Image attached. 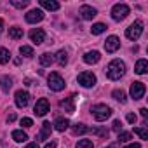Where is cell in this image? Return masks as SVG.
Returning a JSON list of instances; mask_svg holds the SVG:
<instances>
[{
  "mask_svg": "<svg viewBox=\"0 0 148 148\" xmlns=\"http://www.w3.org/2000/svg\"><path fill=\"white\" fill-rule=\"evenodd\" d=\"M105 73H106V77L110 80H119L120 77L125 75V63L120 61V59H113L108 63V66L105 68Z\"/></svg>",
  "mask_w": 148,
  "mask_h": 148,
  "instance_id": "6da1fadb",
  "label": "cell"
},
{
  "mask_svg": "<svg viewBox=\"0 0 148 148\" xmlns=\"http://www.w3.org/2000/svg\"><path fill=\"white\" fill-rule=\"evenodd\" d=\"M91 112H92V117H94L98 122H103V120H106V119L112 115V108H110V106H106V105H103V103L94 105Z\"/></svg>",
  "mask_w": 148,
  "mask_h": 148,
  "instance_id": "7a4b0ae2",
  "label": "cell"
},
{
  "mask_svg": "<svg viewBox=\"0 0 148 148\" xmlns=\"http://www.w3.org/2000/svg\"><path fill=\"white\" fill-rule=\"evenodd\" d=\"M47 82H49V89L51 91L59 92V91L64 89V80H63V77L59 75V73H56V71H52L51 75L47 77Z\"/></svg>",
  "mask_w": 148,
  "mask_h": 148,
  "instance_id": "3957f363",
  "label": "cell"
},
{
  "mask_svg": "<svg viewBox=\"0 0 148 148\" xmlns=\"http://www.w3.org/2000/svg\"><path fill=\"white\" fill-rule=\"evenodd\" d=\"M129 11H131L129 5H125V4H115L112 7V18L115 21H122V19H125L129 16Z\"/></svg>",
  "mask_w": 148,
  "mask_h": 148,
  "instance_id": "277c9868",
  "label": "cell"
},
{
  "mask_svg": "<svg viewBox=\"0 0 148 148\" xmlns=\"http://www.w3.org/2000/svg\"><path fill=\"white\" fill-rule=\"evenodd\" d=\"M141 33H143V21H134L127 30H125V37L129 38V40H138L139 37H141Z\"/></svg>",
  "mask_w": 148,
  "mask_h": 148,
  "instance_id": "5b68a950",
  "label": "cell"
},
{
  "mask_svg": "<svg viewBox=\"0 0 148 148\" xmlns=\"http://www.w3.org/2000/svg\"><path fill=\"white\" fill-rule=\"evenodd\" d=\"M79 84L82 86V87H92L94 84H96V75L92 71H82V73H79Z\"/></svg>",
  "mask_w": 148,
  "mask_h": 148,
  "instance_id": "8992f818",
  "label": "cell"
},
{
  "mask_svg": "<svg viewBox=\"0 0 148 148\" xmlns=\"http://www.w3.org/2000/svg\"><path fill=\"white\" fill-rule=\"evenodd\" d=\"M49 108H51V106H49V101H47L45 98H40V99L35 103V108H33V110H35V115H37V117H44V115L49 112Z\"/></svg>",
  "mask_w": 148,
  "mask_h": 148,
  "instance_id": "52a82bcc",
  "label": "cell"
},
{
  "mask_svg": "<svg viewBox=\"0 0 148 148\" xmlns=\"http://www.w3.org/2000/svg\"><path fill=\"white\" fill-rule=\"evenodd\" d=\"M145 91H146V87H145L143 82H134V84L131 86V98L141 99V98L145 96Z\"/></svg>",
  "mask_w": 148,
  "mask_h": 148,
  "instance_id": "ba28073f",
  "label": "cell"
},
{
  "mask_svg": "<svg viewBox=\"0 0 148 148\" xmlns=\"http://www.w3.org/2000/svg\"><path fill=\"white\" fill-rule=\"evenodd\" d=\"M44 19V11L42 9H32L28 14H26V21L30 23V25H35V23H38V21H42Z\"/></svg>",
  "mask_w": 148,
  "mask_h": 148,
  "instance_id": "9c48e42d",
  "label": "cell"
},
{
  "mask_svg": "<svg viewBox=\"0 0 148 148\" xmlns=\"http://www.w3.org/2000/svg\"><path fill=\"white\" fill-rule=\"evenodd\" d=\"M30 103V94L26 91H18L16 92V106L18 108H26Z\"/></svg>",
  "mask_w": 148,
  "mask_h": 148,
  "instance_id": "30bf717a",
  "label": "cell"
},
{
  "mask_svg": "<svg viewBox=\"0 0 148 148\" xmlns=\"http://www.w3.org/2000/svg\"><path fill=\"white\" fill-rule=\"evenodd\" d=\"M30 40L33 42V44H42L44 40H45V32L42 30V28H33L32 32H30Z\"/></svg>",
  "mask_w": 148,
  "mask_h": 148,
  "instance_id": "8fae6325",
  "label": "cell"
},
{
  "mask_svg": "<svg viewBox=\"0 0 148 148\" xmlns=\"http://www.w3.org/2000/svg\"><path fill=\"white\" fill-rule=\"evenodd\" d=\"M119 47H120V38H119V37L112 35V37L106 38V42H105V49H106V52H115Z\"/></svg>",
  "mask_w": 148,
  "mask_h": 148,
  "instance_id": "7c38bea8",
  "label": "cell"
},
{
  "mask_svg": "<svg viewBox=\"0 0 148 148\" xmlns=\"http://www.w3.org/2000/svg\"><path fill=\"white\" fill-rule=\"evenodd\" d=\"M79 12H80V16H82L84 19H92V18L98 14V11H96L94 7H91V5H82Z\"/></svg>",
  "mask_w": 148,
  "mask_h": 148,
  "instance_id": "4fadbf2b",
  "label": "cell"
},
{
  "mask_svg": "<svg viewBox=\"0 0 148 148\" xmlns=\"http://www.w3.org/2000/svg\"><path fill=\"white\" fill-rule=\"evenodd\" d=\"M99 59H101V54H99L98 51H89V52L84 54V61H86L87 64H96Z\"/></svg>",
  "mask_w": 148,
  "mask_h": 148,
  "instance_id": "5bb4252c",
  "label": "cell"
},
{
  "mask_svg": "<svg viewBox=\"0 0 148 148\" xmlns=\"http://www.w3.org/2000/svg\"><path fill=\"white\" fill-rule=\"evenodd\" d=\"M54 129L56 131H59V132H64L66 129H68V125H70V120L68 119H64V117H58L56 120H54Z\"/></svg>",
  "mask_w": 148,
  "mask_h": 148,
  "instance_id": "9a60e30c",
  "label": "cell"
},
{
  "mask_svg": "<svg viewBox=\"0 0 148 148\" xmlns=\"http://www.w3.org/2000/svg\"><path fill=\"white\" fill-rule=\"evenodd\" d=\"M51 131H52L51 122H44V124H42V131H40V134H38V139H40V141L49 139V138H51Z\"/></svg>",
  "mask_w": 148,
  "mask_h": 148,
  "instance_id": "2e32d148",
  "label": "cell"
},
{
  "mask_svg": "<svg viewBox=\"0 0 148 148\" xmlns=\"http://www.w3.org/2000/svg\"><path fill=\"white\" fill-rule=\"evenodd\" d=\"M73 98H75V96H71V98H66V99H63V101L59 103V106H61L64 112H68V113H73V112H75V105H73Z\"/></svg>",
  "mask_w": 148,
  "mask_h": 148,
  "instance_id": "e0dca14e",
  "label": "cell"
},
{
  "mask_svg": "<svg viewBox=\"0 0 148 148\" xmlns=\"http://www.w3.org/2000/svg\"><path fill=\"white\" fill-rule=\"evenodd\" d=\"M40 5L47 11H58L59 9V4L56 2V0H40Z\"/></svg>",
  "mask_w": 148,
  "mask_h": 148,
  "instance_id": "ac0fdd59",
  "label": "cell"
},
{
  "mask_svg": "<svg viewBox=\"0 0 148 148\" xmlns=\"http://www.w3.org/2000/svg\"><path fill=\"white\" fill-rule=\"evenodd\" d=\"M146 70H148V61H146V59H139V61L136 63V66H134V71L138 73V75L146 73Z\"/></svg>",
  "mask_w": 148,
  "mask_h": 148,
  "instance_id": "d6986e66",
  "label": "cell"
},
{
  "mask_svg": "<svg viewBox=\"0 0 148 148\" xmlns=\"http://www.w3.org/2000/svg\"><path fill=\"white\" fill-rule=\"evenodd\" d=\"M12 87V79L11 77H0V89L4 92H9Z\"/></svg>",
  "mask_w": 148,
  "mask_h": 148,
  "instance_id": "ffe728a7",
  "label": "cell"
},
{
  "mask_svg": "<svg viewBox=\"0 0 148 148\" xmlns=\"http://www.w3.org/2000/svg\"><path fill=\"white\" fill-rule=\"evenodd\" d=\"M12 139L18 141V143H23V141L28 139V134H26L23 129H16V131H12Z\"/></svg>",
  "mask_w": 148,
  "mask_h": 148,
  "instance_id": "44dd1931",
  "label": "cell"
},
{
  "mask_svg": "<svg viewBox=\"0 0 148 148\" xmlns=\"http://www.w3.org/2000/svg\"><path fill=\"white\" fill-rule=\"evenodd\" d=\"M61 66H64L66 63H68V52L64 51V49H61V51H58V54H56V58H54Z\"/></svg>",
  "mask_w": 148,
  "mask_h": 148,
  "instance_id": "7402d4cb",
  "label": "cell"
},
{
  "mask_svg": "<svg viewBox=\"0 0 148 148\" xmlns=\"http://www.w3.org/2000/svg\"><path fill=\"white\" fill-rule=\"evenodd\" d=\"M54 63V56L51 54V52H44L42 56H40V64L42 66H51Z\"/></svg>",
  "mask_w": 148,
  "mask_h": 148,
  "instance_id": "603a6c76",
  "label": "cell"
},
{
  "mask_svg": "<svg viewBox=\"0 0 148 148\" xmlns=\"http://www.w3.org/2000/svg\"><path fill=\"white\" fill-rule=\"evenodd\" d=\"M9 37L14 38V40L23 38V28H19V26H12V28H9Z\"/></svg>",
  "mask_w": 148,
  "mask_h": 148,
  "instance_id": "cb8c5ba5",
  "label": "cell"
},
{
  "mask_svg": "<svg viewBox=\"0 0 148 148\" xmlns=\"http://www.w3.org/2000/svg\"><path fill=\"white\" fill-rule=\"evenodd\" d=\"M11 61V52L7 49H0V64H7Z\"/></svg>",
  "mask_w": 148,
  "mask_h": 148,
  "instance_id": "d4e9b609",
  "label": "cell"
},
{
  "mask_svg": "<svg viewBox=\"0 0 148 148\" xmlns=\"http://www.w3.org/2000/svg\"><path fill=\"white\" fill-rule=\"evenodd\" d=\"M105 30H106V25H103V23H96V25H92L91 33H92V35H101Z\"/></svg>",
  "mask_w": 148,
  "mask_h": 148,
  "instance_id": "484cf974",
  "label": "cell"
},
{
  "mask_svg": "<svg viewBox=\"0 0 148 148\" xmlns=\"http://www.w3.org/2000/svg\"><path fill=\"white\" fill-rule=\"evenodd\" d=\"M112 96H113V99H117V101H120V103H125V101H127L125 92H124L122 89H120V91H119V89H115V91L112 92Z\"/></svg>",
  "mask_w": 148,
  "mask_h": 148,
  "instance_id": "4316f807",
  "label": "cell"
},
{
  "mask_svg": "<svg viewBox=\"0 0 148 148\" xmlns=\"http://www.w3.org/2000/svg\"><path fill=\"white\" fill-rule=\"evenodd\" d=\"M71 131H73V134H86L89 131V127L84 125V124H75V125L71 127Z\"/></svg>",
  "mask_w": 148,
  "mask_h": 148,
  "instance_id": "83f0119b",
  "label": "cell"
},
{
  "mask_svg": "<svg viewBox=\"0 0 148 148\" xmlns=\"http://www.w3.org/2000/svg\"><path fill=\"white\" fill-rule=\"evenodd\" d=\"M19 52H21L25 58H32V56H33V49H32L30 45H21V47H19Z\"/></svg>",
  "mask_w": 148,
  "mask_h": 148,
  "instance_id": "f1b7e54d",
  "label": "cell"
},
{
  "mask_svg": "<svg viewBox=\"0 0 148 148\" xmlns=\"http://www.w3.org/2000/svg\"><path fill=\"white\" fill-rule=\"evenodd\" d=\"M134 134H138L141 139H148V131H146L145 127H136V129H134Z\"/></svg>",
  "mask_w": 148,
  "mask_h": 148,
  "instance_id": "f546056e",
  "label": "cell"
},
{
  "mask_svg": "<svg viewBox=\"0 0 148 148\" xmlns=\"http://www.w3.org/2000/svg\"><path fill=\"white\" fill-rule=\"evenodd\" d=\"M77 148H94V145H92L91 139H80L77 143Z\"/></svg>",
  "mask_w": 148,
  "mask_h": 148,
  "instance_id": "4dcf8cb0",
  "label": "cell"
},
{
  "mask_svg": "<svg viewBox=\"0 0 148 148\" xmlns=\"http://www.w3.org/2000/svg\"><path fill=\"white\" fill-rule=\"evenodd\" d=\"M11 4H12L14 7H18V9H25L30 2H28V0H11Z\"/></svg>",
  "mask_w": 148,
  "mask_h": 148,
  "instance_id": "1f68e13d",
  "label": "cell"
},
{
  "mask_svg": "<svg viewBox=\"0 0 148 148\" xmlns=\"http://www.w3.org/2000/svg\"><path fill=\"white\" fill-rule=\"evenodd\" d=\"M89 131H92V134H98V136H101V138H108V131H106V129L92 127V129H89Z\"/></svg>",
  "mask_w": 148,
  "mask_h": 148,
  "instance_id": "d6a6232c",
  "label": "cell"
},
{
  "mask_svg": "<svg viewBox=\"0 0 148 148\" xmlns=\"http://www.w3.org/2000/svg\"><path fill=\"white\" fill-rule=\"evenodd\" d=\"M132 138L131 132H119V143H127Z\"/></svg>",
  "mask_w": 148,
  "mask_h": 148,
  "instance_id": "836d02e7",
  "label": "cell"
},
{
  "mask_svg": "<svg viewBox=\"0 0 148 148\" xmlns=\"http://www.w3.org/2000/svg\"><path fill=\"white\" fill-rule=\"evenodd\" d=\"M21 125H23V127H32V125H33V120L28 119V117H25V119H21Z\"/></svg>",
  "mask_w": 148,
  "mask_h": 148,
  "instance_id": "e575fe53",
  "label": "cell"
},
{
  "mask_svg": "<svg viewBox=\"0 0 148 148\" xmlns=\"http://www.w3.org/2000/svg\"><path fill=\"white\" fill-rule=\"evenodd\" d=\"M112 129H113L115 132H120V131H122V122H120V120H115L113 125H112Z\"/></svg>",
  "mask_w": 148,
  "mask_h": 148,
  "instance_id": "d590c367",
  "label": "cell"
},
{
  "mask_svg": "<svg viewBox=\"0 0 148 148\" xmlns=\"http://www.w3.org/2000/svg\"><path fill=\"white\" fill-rule=\"evenodd\" d=\"M125 119H127V122H129V124H136V120H138V117H136L134 113H127V117H125Z\"/></svg>",
  "mask_w": 148,
  "mask_h": 148,
  "instance_id": "8d00e7d4",
  "label": "cell"
},
{
  "mask_svg": "<svg viewBox=\"0 0 148 148\" xmlns=\"http://www.w3.org/2000/svg\"><path fill=\"white\" fill-rule=\"evenodd\" d=\"M124 148H141V145H139V143H129V145H125Z\"/></svg>",
  "mask_w": 148,
  "mask_h": 148,
  "instance_id": "74e56055",
  "label": "cell"
},
{
  "mask_svg": "<svg viewBox=\"0 0 148 148\" xmlns=\"http://www.w3.org/2000/svg\"><path fill=\"white\" fill-rule=\"evenodd\" d=\"M139 113H141V117H143V119H146V115H148V110H146V108H141V110H139Z\"/></svg>",
  "mask_w": 148,
  "mask_h": 148,
  "instance_id": "f35d334b",
  "label": "cell"
},
{
  "mask_svg": "<svg viewBox=\"0 0 148 148\" xmlns=\"http://www.w3.org/2000/svg\"><path fill=\"white\" fill-rule=\"evenodd\" d=\"M44 148H56V141H51V143H45Z\"/></svg>",
  "mask_w": 148,
  "mask_h": 148,
  "instance_id": "ab89813d",
  "label": "cell"
},
{
  "mask_svg": "<svg viewBox=\"0 0 148 148\" xmlns=\"http://www.w3.org/2000/svg\"><path fill=\"white\" fill-rule=\"evenodd\" d=\"M16 120V113H11L9 117H7V122H14Z\"/></svg>",
  "mask_w": 148,
  "mask_h": 148,
  "instance_id": "60d3db41",
  "label": "cell"
},
{
  "mask_svg": "<svg viewBox=\"0 0 148 148\" xmlns=\"http://www.w3.org/2000/svg\"><path fill=\"white\" fill-rule=\"evenodd\" d=\"M26 148H38V145H37V143H28Z\"/></svg>",
  "mask_w": 148,
  "mask_h": 148,
  "instance_id": "b9f144b4",
  "label": "cell"
},
{
  "mask_svg": "<svg viewBox=\"0 0 148 148\" xmlns=\"http://www.w3.org/2000/svg\"><path fill=\"white\" fill-rule=\"evenodd\" d=\"M2 30H4V19L0 18V32H2Z\"/></svg>",
  "mask_w": 148,
  "mask_h": 148,
  "instance_id": "7bdbcfd3",
  "label": "cell"
},
{
  "mask_svg": "<svg viewBox=\"0 0 148 148\" xmlns=\"http://www.w3.org/2000/svg\"><path fill=\"white\" fill-rule=\"evenodd\" d=\"M106 148H115V145H108V146H106Z\"/></svg>",
  "mask_w": 148,
  "mask_h": 148,
  "instance_id": "ee69618b",
  "label": "cell"
}]
</instances>
